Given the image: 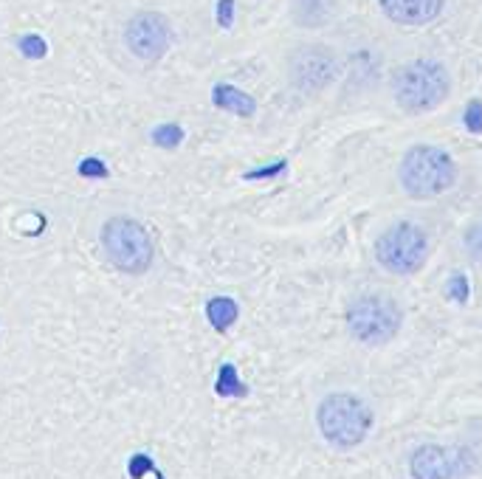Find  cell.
Returning <instances> with one entry per match:
<instances>
[{
  "instance_id": "cell-2",
  "label": "cell",
  "mask_w": 482,
  "mask_h": 479,
  "mask_svg": "<svg viewBox=\"0 0 482 479\" xmlns=\"http://www.w3.org/2000/svg\"><path fill=\"white\" fill-rule=\"evenodd\" d=\"M398 181L412 201H432L457 184V164L449 150L437 145H415L401 158Z\"/></svg>"
},
{
  "instance_id": "cell-14",
  "label": "cell",
  "mask_w": 482,
  "mask_h": 479,
  "mask_svg": "<svg viewBox=\"0 0 482 479\" xmlns=\"http://www.w3.org/2000/svg\"><path fill=\"white\" fill-rule=\"evenodd\" d=\"M214 392L220 398H245L248 395V386L240 381L235 364H223L218 372V381H214Z\"/></svg>"
},
{
  "instance_id": "cell-22",
  "label": "cell",
  "mask_w": 482,
  "mask_h": 479,
  "mask_svg": "<svg viewBox=\"0 0 482 479\" xmlns=\"http://www.w3.org/2000/svg\"><path fill=\"white\" fill-rule=\"evenodd\" d=\"M145 471H155L153 459H150L147 454H136V457L130 459V476H133V479H138Z\"/></svg>"
},
{
  "instance_id": "cell-20",
  "label": "cell",
  "mask_w": 482,
  "mask_h": 479,
  "mask_svg": "<svg viewBox=\"0 0 482 479\" xmlns=\"http://www.w3.org/2000/svg\"><path fill=\"white\" fill-rule=\"evenodd\" d=\"M445 293H449V299H454V301H466L469 299V279L462 274H452L449 285H445Z\"/></svg>"
},
{
  "instance_id": "cell-4",
  "label": "cell",
  "mask_w": 482,
  "mask_h": 479,
  "mask_svg": "<svg viewBox=\"0 0 482 479\" xmlns=\"http://www.w3.org/2000/svg\"><path fill=\"white\" fill-rule=\"evenodd\" d=\"M319 434L330 442L333 449H355L367 440L372 429V409L350 392H333L319 403L316 409Z\"/></svg>"
},
{
  "instance_id": "cell-1",
  "label": "cell",
  "mask_w": 482,
  "mask_h": 479,
  "mask_svg": "<svg viewBox=\"0 0 482 479\" xmlns=\"http://www.w3.org/2000/svg\"><path fill=\"white\" fill-rule=\"evenodd\" d=\"M389 91L403 113L423 116L437 111L452 96V74L440 60L418 57L395 68Z\"/></svg>"
},
{
  "instance_id": "cell-3",
  "label": "cell",
  "mask_w": 482,
  "mask_h": 479,
  "mask_svg": "<svg viewBox=\"0 0 482 479\" xmlns=\"http://www.w3.org/2000/svg\"><path fill=\"white\" fill-rule=\"evenodd\" d=\"M347 333L359 344L381 347L389 344L403 327V308L389 293H362L345 310Z\"/></svg>"
},
{
  "instance_id": "cell-21",
  "label": "cell",
  "mask_w": 482,
  "mask_h": 479,
  "mask_svg": "<svg viewBox=\"0 0 482 479\" xmlns=\"http://www.w3.org/2000/svg\"><path fill=\"white\" fill-rule=\"evenodd\" d=\"M285 167H288V164H285L282 158H279V161H274L271 167H260V169H252V172H245L243 178H245V181H262V178H277V175H282V172H285Z\"/></svg>"
},
{
  "instance_id": "cell-9",
  "label": "cell",
  "mask_w": 482,
  "mask_h": 479,
  "mask_svg": "<svg viewBox=\"0 0 482 479\" xmlns=\"http://www.w3.org/2000/svg\"><path fill=\"white\" fill-rule=\"evenodd\" d=\"M124 45L130 48V54L155 62L170 51L172 45V26L161 12H138L133 21L124 26Z\"/></svg>"
},
{
  "instance_id": "cell-12",
  "label": "cell",
  "mask_w": 482,
  "mask_h": 479,
  "mask_svg": "<svg viewBox=\"0 0 482 479\" xmlns=\"http://www.w3.org/2000/svg\"><path fill=\"white\" fill-rule=\"evenodd\" d=\"M212 104L218 111H226V113H235L240 119H252L257 113V102L252 94L240 91V87L229 85V82H218L212 87Z\"/></svg>"
},
{
  "instance_id": "cell-8",
  "label": "cell",
  "mask_w": 482,
  "mask_h": 479,
  "mask_svg": "<svg viewBox=\"0 0 482 479\" xmlns=\"http://www.w3.org/2000/svg\"><path fill=\"white\" fill-rule=\"evenodd\" d=\"M474 468V454L462 446H437L426 442L409 457L412 479H466Z\"/></svg>"
},
{
  "instance_id": "cell-5",
  "label": "cell",
  "mask_w": 482,
  "mask_h": 479,
  "mask_svg": "<svg viewBox=\"0 0 482 479\" xmlns=\"http://www.w3.org/2000/svg\"><path fill=\"white\" fill-rule=\"evenodd\" d=\"M428 235L412 220L392 223L378 235L372 245V257L386 274L412 277L418 274L428 260Z\"/></svg>"
},
{
  "instance_id": "cell-10",
  "label": "cell",
  "mask_w": 482,
  "mask_h": 479,
  "mask_svg": "<svg viewBox=\"0 0 482 479\" xmlns=\"http://www.w3.org/2000/svg\"><path fill=\"white\" fill-rule=\"evenodd\" d=\"M381 14L395 26L420 29L443 14L445 0H378Z\"/></svg>"
},
{
  "instance_id": "cell-15",
  "label": "cell",
  "mask_w": 482,
  "mask_h": 479,
  "mask_svg": "<svg viewBox=\"0 0 482 479\" xmlns=\"http://www.w3.org/2000/svg\"><path fill=\"white\" fill-rule=\"evenodd\" d=\"M181 141H184V128L181 124H158V128L153 130V145L155 147H164V150H175V147H181Z\"/></svg>"
},
{
  "instance_id": "cell-17",
  "label": "cell",
  "mask_w": 482,
  "mask_h": 479,
  "mask_svg": "<svg viewBox=\"0 0 482 479\" xmlns=\"http://www.w3.org/2000/svg\"><path fill=\"white\" fill-rule=\"evenodd\" d=\"M462 243H466V252L474 262H482V218L474 220L469 228H466V235H462Z\"/></svg>"
},
{
  "instance_id": "cell-13",
  "label": "cell",
  "mask_w": 482,
  "mask_h": 479,
  "mask_svg": "<svg viewBox=\"0 0 482 479\" xmlns=\"http://www.w3.org/2000/svg\"><path fill=\"white\" fill-rule=\"evenodd\" d=\"M237 316H240V308H237L235 299H229V296H214V299H209L206 318H209V325L218 330V333H226L231 325L237 322Z\"/></svg>"
},
{
  "instance_id": "cell-16",
  "label": "cell",
  "mask_w": 482,
  "mask_h": 479,
  "mask_svg": "<svg viewBox=\"0 0 482 479\" xmlns=\"http://www.w3.org/2000/svg\"><path fill=\"white\" fill-rule=\"evenodd\" d=\"M17 45H21V54L29 60H43L48 54V43L40 34H23V37L17 40Z\"/></svg>"
},
{
  "instance_id": "cell-7",
  "label": "cell",
  "mask_w": 482,
  "mask_h": 479,
  "mask_svg": "<svg viewBox=\"0 0 482 479\" xmlns=\"http://www.w3.org/2000/svg\"><path fill=\"white\" fill-rule=\"evenodd\" d=\"M338 54L325 43H308L294 48L288 60V82L299 94H325L328 87L338 79Z\"/></svg>"
},
{
  "instance_id": "cell-6",
  "label": "cell",
  "mask_w": 482,
  "mask_h": 479,
  "mask_svg": "<svg viewBox=\"0 0 482 479\" xmlns=\"http://www.w3.org/2000/svg\"><path fill=\"white\" fill-rule=\"evenodd\" d=\"M102 245L104 254L121 274H145L155 248L147 235V228L133 218H111L102 226Z\"/></svg>"
},
{
  "instance_id": "cell-18",
  "label": "cell",
  "mask_w": 482,
  "mask_h": 479,
  "mask_svg": "<svg viewBox=\"0 0 482 479\" xmlns=\"http://www.w3.org/2000/svg\"><path fill=\"white\" fill-rule=\"evenodd\" d=\"M77 172L82 175V178H96V181L111 178V169H107L104 161H99V158H82Z\"/></svg>"
},
{
  "instance_id": "cell-11",
  "label": "cell",
  "mask_w": 482,
  "mask_h": 479,
  "mask_svg": "<svg viewBox=\"0 0 482 479\" xmlns=\"http://www.w3.org/2000/svg\"><path fill=\"white\" fill-rule=\"evenodd\" d=\"M338 12V0H291V17L299 29L328 26Z\"/></svg>"
},
{
  "instance_id": "cell-23",
  "label": "cell",
  "mask_w": 482,
  "mask_h": 479,
  "mask_svg": "<svg viewBox=\"0 0 482 479\" xmlns=\"http://www.w3.org/2000/svg\"><path fill=\"white\" fill-rule=\"evenodd\" d=\"M231 21H235V0H220L218 4V23L223 29H229Z\"/></svg>"
},
{
  "instance_id": "cell-19",
  "label": "cell",
  "mask_w": 482,
  "mask_h": 479,
  "mask_svg": "<svg viewBox=\"0 0 482 479\" xmlns=\"http://www.w3.org/2000/svg\"><path fill=\"white\" fill-rule=\"evenodd\" d=\"M462 124H466L469 133L482 136V99H471L466 104V116H462Z\"/></svg>"
}]
</instances>
